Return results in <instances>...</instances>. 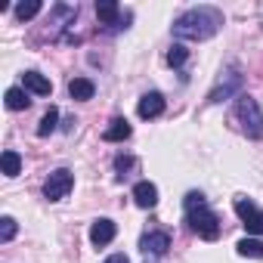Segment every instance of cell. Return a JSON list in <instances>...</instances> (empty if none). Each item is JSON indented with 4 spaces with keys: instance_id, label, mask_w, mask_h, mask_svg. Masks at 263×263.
Listing matches in <instances>:
<instances>
[{
    "instance_id": "cell-5",
    "label": "cell",
    "mask_w": 263,
    "mask_h": 263,
    "mask_svg": "<svg viewBox=\"0 0 263 263\" xmlns=\"http://www.w3.org/2000/svg\"><path fill=\"white\" fill-rule=\"evenodd\" d=\"M232 208H235V214H238L241 226L248 229V235H263V211H260L251 198L238 195V198L232 201Z\"/></svg>"
},
{
    "instance_id": "cell-18",
    "label": "cell",
    "mask_w": 263,
    "mask_h": 263,
    "mask_svg": "<svg viewBox=\"0 0 263 263\" xmlns=\"http://www.w3.org/2000/svg\"><path fill=\"white\" fill-rule=\"evenodd\" d=\"M56 124H59V108H47L44 111V118H41V127H37V137H50L53 130H56Z\"/></svg>"
},
{
    "instance_id": "cell-7",
    "label": "cell",
    "mask_w": 263,
    "mask_h": 263,
    "mask_svg": "<svg viewBox=\"0 0 263 263\" xmlns=\"http://www.w3.org/2000/svg\"><path fill=\"white\" fill-rule=\"evenodd\" d=\"M115 235H118V226H115L108 217H99V220H93V226H90V241H93L96 248H105V245H111V241H115Z\"/></svg>"
},
{
    "instance_id": "cell-9",
    "label": "cell",
    "mask_w": 263,
    "mask_h": 263,
    "mask_svg": "<svg viewBox=\"0 0 263 263\" xmlns=\"http://www.w3.org/2000/svg\"><path fill=\"white\" fill-rule=\"evenodd\" d=\"M161 111H164V96H161V93H146V96L140 99V105H137V115H140L143 121L158 118Z\"/></svg>"
},
{
    "instance_id": "cell-19",
    "label": "cell",
    "mask_w": 263,
    "mask_h": 263,
    "mask_svg": "<svg viewBox=\"0 0 263 263\" xmlns=\"http://www.w3.org/2000/svg\"><path fill=\"white\" fill-rule=\"evenodd\" d=\"M41 13V4L37 0H31V4H16V19L19 22H28V19H34Z\"/></svg>"
},
{
    "instance_id": "cell-22",
    "label": "cell",
    "mask_w": 263,
    "mask_h": 263,
    "mask_svg": "<svg viewBox=\"0 0 263 263\" xmlns=\"http://www.w3.org/2000/svg\"><path fill=\"white\" fill-rule=\"evenodd\" d=\"M115 167H118V174H121V177H127V171L134 167V158H124V155H118V158H115Z\"/></svg>"
},
{
    "instance_id": "cell-1",
    "label": "cell",
    "mask_w": 263,
    "mask_h": 263,
    "mask_svg": "<svg viewBox=\"0 0 263 263\" xmlns=\"http://www.w3.org/2000/svg\"><path fill=\"white\" fill-rule=\"evenodd\" d=\"M220 25H223V13L217 7H192L183 16H177L174 37H180V41H208L220 31Z\"/></svg>"
},
{
    "instance_id": "cell-16",
    "label": "cell",
    "mask_w": 263,
    "mask_h": 263,
    "mask_svg": "<svg viewBox=\"0 0 263 263\" xmlns=\"http://www.w3.org/2000/svg\"><path fill=\"white\" fill-rule=\"evenodd\" d=\"M96 16H99V22L115 25V22H118V16H121V7L115 4V0H102V4H96Z\"/></svg>"
},
{
    "instance_id": "cell-4",
    "label": "cell",
    "mask_w": 263,
    "mask_h": 263,
    "mask_svg": "<svg viewBox=\"0 0 263 263\" xmlns=\"http://www.w3.org/2000/svg\"><path fill=\"white\" fill-rule=\"evenodd\" d=\"M241 84H245V74H241V68H238V65H229V68L220 74V81L214 84V90L208 93V102H211V105H217V102H223V99H232V96H238Z\"/></svg>"
},
{
    "instance_id": "cell-17",
    "label": "cell",
    "mask_w": 263,
    "mask_h": 263,
    "mask_svg": "<svg viewBox=\"0 0 263 263\" xmlns=\"http://www.w3.org/2000/svg\"><path fill=\"white\" fill-rule=\"evenodd\" d=\"M0 164H4V177H19V171H22V158H19V152H13V149L4 152Z\"/></svg>"
},
{
    "instance_id": "cell-13",
    "label": "cell",
    "mask_w": 263,
    "mask_h": 263,
    "mask_svg": "<svg viewBox=\"0 0 263 263\" xmlns=\"http://www.w3.org/2000/svg\"><path fill=\"white\" fill-rule=\"evenodd\" d=\"M127 137H130V124H127V118H115V121L105 127V134H102L105 143H124Z\"/></svg>"
},
{
    "instance_id": "cell-23",
    "label": "cell",
    "mask_w": 263,
    "mask_h": 263,
    "mask_svg": "<svg viewBox=\"0 0 263 263\" xmlns=\"http://www.w3.org/2000/svg\"><path fill=\"white\" fill-rule=\"evenodd\" d=\"M102 263H130V260H127V254H111V257H105Z\"/></svg>"
},
{
    "instance_id": "cell-21",
    "label": "cell",
    "mask_w": 263,
    "mask_h": 263,
    "mask_svg": "<svg viewBox=\"0 0 263 263\" xmlns=\"http://www.w3.org/2000/svg\"><path fill=\"white\" fill-rule=\"evenodd\" d=\"M16 229H19V226H16V220H13V217H4V220H0V241H4V245H7V241H13Z\"/></svg>"
},
{
    "instance_id": "cell-12",
    "label": "cell",
    "mask_w": 263,
    "mask_h": 263,
    "mask_svg": "<svg viewBox=\"0 0 263 263\" xmlns=\"http://www.w3.org/2000/svg\"><path fill=\"white\" fill-rule=\"evenodd\" d=\"M93 93H96V84H93L90 78H71V81H68V96H71V99L87 102V99H93Z\"/></svg>"
},
{
    "instance_id": "cell-6",
    "label": "cell",
    "mask_w": 263,
    "mask_h": 263,
    "mask_svg": "<svg viewBox=\"0 0 263 263\" xmlns=\"http://www.w3.org/2000/svg\"><path fill=\"white\" fill-rule=\"evenodd\" d=\"M71 186H74V177H71V171L59 167V171H53V174L47 177V183H44V195H47L50 201H62V198L71 192Z\"/></svg>"
},
{
    "instance_id": "cell-8",
    "label": "cell",
    "mask_w": 263,
    "mask_h": 263,
    "mask_svg": "<svg viewBox=\"0 0 263 263\" xmlns=\"http://www.w3.org/2000/svg\"><path fill=\"white\" fill-rule=\"evenodd\" d=\"M140 248H143V254L149 257H164L167 254V248H171V235L167 232H146L143 238H140Z\"/></svg>"
},
{
    "instance_id": "cell-11",
    "label": "cell",
    "mask_w": 263,
    "mask_h": 263,
    "mask_svg": "<svg viewBox=\"0 0 263 263\" xmlns=\"http://www.w3.org/2000/svg\"><path fill=\"white\" fill-rule=\"evenodd\" d=\"M22 84H25V90H31L34 96H50V93H53V84H50L41 71H25V74H22Z\"/></svg>"
},
{
    "instance_id": "cell-2",
    "label": "cell",
    "mask_w": 263,
    "mask_h": 263,
    "mask_svg": "<svg viewBox=\"0 0 263 263\" xmlns=\"http://www.w3.org/2000/svg\"><path fill=\"white\" fill-rule=\"evenodd\" d=\"M183 211H186L189 229L198 232V238H204V241H217L220 238V217L211 211V204H208V198L201 192H186Z\"/></svg>"
},
{
    "instance_id": "cell-3",
    "label": "cell",
    "mask_w": 263,
    "mask_h": 263,
    "mask_svg": "<svg viewBox=\"0 0 263 263\" xmlns=\"http://www.w3.org/2000/svg\"><path fill=\"white\" fill-rule=\"evenodd\" d=\"M232 118L241 124V134H245V137H251V140H263V111H260L257 99H251L248 93H238V96H235Z\"/></svg>"
},
{
    "instance_id": "cell-10",
    "label": "cell",
    "mask_w": 263,
    "mask_h": 263,
    "mask_svg": "<svg viewBox=\"0 0 263 263\" xmlns=\"http://www.w3.org/2000/svg\"><path fill=\"white\" fill-rule=\"evenodd\" d=\"M134 201L140 204V208H155L158 204V186L155 183H149V180H140L137 186H134Z\"/></svg>"
},
{
    "instance_id": "cell-15",
    "label": "cell",
    "mask_w": 263,
    "mask_h": 263,
    "mask_svg": "<svg viewBox=\"0 0 263 263\" xmlns=\"http://www.w3.org/2000/svg\"><path fill=\"white\" fill-rule=\"evenodd\" d=\"M235 251L241 254V257H254V260H263V241L260 238H241L238 245H235Z\"/></svg>"
},
{
    "instance_id": "cell-14",
    "label": "cell",
    "mask_w": 263,
    "mask_h": 263,
    "mask_svg": "<svg viewBox=\"0 0 263 263\" xmlns=\"http://www.w3.org/2000/svg\"><path fill=\"white\" fill-rule=\"evenodd\" d=\"M31 105V99H28V93L22 90V87H10L7 90V108L10 111H22V108H28Z\"/></svg>"
},
{
    "instance_id": "cell-20",
    "label": "cell",
    "mask_w": 263,
    "mask_h": 263,
    "mask_svg": "<svg viewBox=\"0 0 263 263\" xmlns=\"http://www.w3.org/2000/svg\"><path fill=\"white\" fill-rule=\"evenodd\" d=\"M186 56H189V50H186L183 44H174L171 53H167V65H171V68H180V65L186 62Z\"/></svg>"
}]
</instances>
